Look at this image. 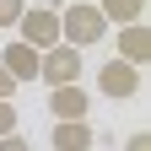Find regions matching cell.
<instances>
[{"label": "cell", "mask_w": 151, "mask_h": 151, "mask_svg": "<svg viewBox=\"0 0 151 151\" xmlns=\"http://www.w3.org/2000/svg\"><path fill=\"white\" fill-rule=\"evenodd\" d=\"M65 6H70V0H65Z\"/></svg>", "instance_id": "obj_15"}, {"label": "cell", "mask_w": 151, "mask_h": 151, "mask_svg": "<svg viewBox=\"0 0 151 151\" xmlns=\"http://www.w3.org/2000/svg\"><path fill=\"white\" fill-rule=\"evenodd\" d=\"M49 113L54 119H86L92 113V92L76 81V86H49Z\"/></svg>", "instance_id": "obj_6"}, {"label": "cell", "mask_w": 151, "mask_h": 151, "mask_svg": "<svg viewBox=\"0 0 151 151\" xmlns=\"http://www.w3.org/2000/svg\"><path fill=\"white\" fill-rule=\"evenodd\" d=\"M113 43H119V54H113V60H124V65H146L151 60V32L140 27V22H129V27H119V38H113Z\"/></svg>", "instance_id": "obj_8"}, {"label": "cell", "mask_w": 151, "mask_h": 151, "mask_svg": "<svg viewBox=\"0 0 151 151\" xmlns=\"http://www.w3.org/2000/svg\"><path fill=\"white\" fill-rule=\"evenodd\" d=\"M0 151H32V146H27L22 129H16V135H0Z\"/></svg>", "instance_id": "obj_12"}, {"label": "cell", "mask_w": 151, "mask_h": 151, "mask_svg": "<svg viewBox=\"0 0 151 151\" xmlns=\"http://www.w3.org/2000/svg\"><path fill=\"white\" fill-rule=\"evenodd\" d=\"M49 146L54 151H92L97 146V129H92L86 119H54L49 124Z\"/></svg>", "instance_id": "obj_5"}, {"label": "cell", "mask_w": 151, "mask_h": 151, "mask_svg": "<svg viewBox=\"0 0 151 151\" xmlns=\"http://www.w3.org/2000/svg\"><path fill=\"white\" fill-rule=\"evenodd\" d=\"M0 135H16V103H0Z\"/></svg>", "instance_id": "obj_11"}, {"label": "cell", "mask_w": 151, "mask_h": 151, "mask_svg": "<svg viewBox=\"0 0 151 151\" xmlns=\"http://www.w3.org/2000/svg\"><path fill=\"white\" fill-rule=\"evenodd\" d=\"M124 151H151V129H135V135L124 140Z\"/></svg>", "instance_id": "obj_13"}, {"label": "cell", "mask_w": 151, "mask_h": 151, "mask_svg": "<svg viewBox=\"0 0 151 151\" xmlns=\"http://www.w3.org/2000/svg\"><path fill=\"white\" fill-rule=\"evenodd\" d=\"M81 49H70V43H54V49H43L38 54V81L43 86H76L81 81Z\"/></svg>", "instance_id": "obj_2"}, {"label": "cell", "mask_w": 151, "mask_h": 151, "mask_svg": "<svg viewBox=\"0 0 151 151\" xmlns=\"http://www.w3.org/2000/svg\"><path fill=\"white\" fill-rule=\"evenodd\" d=\"M22 11H27V0H0V27H16Z\"/></svg>", "instance_id": "obj_10"}, {"label": "cell", "mask_w": 151, "mask_h": 151, "mask_svg": "<svg viewBox=\"0 0 151 151\" xmlns=\"http://www.w3.org/2000/svg\"><path fill=\"white\" fill-rule=\"evenodd\" d=\"M16 38H22L27 49H38V54L54 49V43H60V11H54V6H27L22 22H16Z\"/></svg>", "instance_id": "obj_3"}, {"label": "cell", "mask_w": 151, "mask_h": 151, "mask_svg": "<svg viewBox=\"0 0 151 151\" xmlns=\"http://www.w3.org/2000/svg\"><path fill=\"white\" fill-rule=\"evenodd\" d=\"M11 97H16V81L6 76V65H0V103H11Z\"/></svg>", "instance_id": "obj_14"}, {"label": "cell", "mask_w": 151, "mask_h": 151, "mask_svg": "<svg viewBox=\"0 0 151 151\" xmlns=\"http://www.w3.org/2000/svg\"><path fill=\"white\" fill-rule=\"evenodd\" d=\"M92 6L103 11L108 27H129V22H140V16H146V0H92Z\"/></svg>", "instance_id": "obj_9"}, {"label": "cell", "mask_w": 151, "mask_h": 151, "mask_svg": "<svg viewBox=\"0 0 151 151\" xmlns=\"http://www.w3.org/2000/svg\"><path fill=\"white\" fill-rule=\"evenodd\" d=\"M97 92H103V97H113V103H129V97L140 92V70L124 65V60H108V65L97 70Z\"/></svg>", "instance_id": "obj_4"}, {"label": "cell", "mask_w": 151, "mask_h": 151, "mask_svg": "<svg viewBox=\"0 0 151 151\" xmlns=\"http://www.w3.org/2000/svg\"><path fill=\"white\" fill-rule=\"evenodd\" d=\"M0 65H6V76H11L16 86H22V81H38V49H27L22 38H11V43L0 49Z\"/></svg>", "instance_id": "obj_7"}, {"label": "cell", "mask_w": 151, "mask_h": 151, "mask_svg": "<svg viewBox=\"0 0 151 151\" xmlns=\"http://www.w3.org/2000/svg\"><path fill=\"white\" fill-rule=\"evenodd\" d=\"M103 38H108V22H103V11L92 6V0H70L60 11V43L92 49V43H103Z\"/></svg>", "instance_id": "obj_1"}]
</instances>
